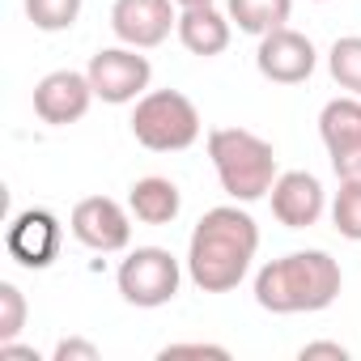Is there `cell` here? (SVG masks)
Masks as SVG:
<instances>
[{"mask_svg":"<svg viewBox=\"0 0 361 361\" xmlns=\"http://www.w3.org/2000/svg\"><path fill=\"white\" fill-rule=\"evenodd\" d=\"M68 230L81 247H90L98 255H119L132 243V209H123L111 196H85L73 209Z\"/></svg>","mask_w":361,"mask_h":361,"instance_id":"52a82bcc","label":"cell"},{"mask_svg":"<svg viewBox=\"0 0 361 361\" xmlns=\"http://www.w3.org/2000/svg\"><path fill=\"white\" fill-rule=\"evenodd\" d=\"M94 102V85L90 73H73V68H56L35 85V115L51 128H68L81 123L85 111Z\"/></svg>","mask_w":361,"mask_h":361,"instance_id":"30bf717a","label":"cell"},{"mask_svg":"<svg viewBox=\"0 0 361 361\" xmlns=\"http://www.w3.org/2000/svg\"><path fill=\"white\" fill-rule=\"evenodd\" d=\"M268 200H272V217L285 230H310L327 213V192H323V183L310 170H285V174H276Z\"/></svg>","mask_w":361,"mask_h":361,"instance_id":"8fae6325","label":"cell"},{"mask_svg":"<svg viewBox=\"0 0 361 361\" xmlns=\"http://www.w3.org/2000/svg\"><path fill=\"white\" fill-rule=\"evenodd\" d=\"M111 30L119 43L149 51L178 30V5L174 0H115L111 5Z\"/></svg>","mask_w":361,"mask_h":361,"instance_id":"ba28073f","label":"cell"},{"mask_svg":"<svg viewBox=\"0 0 361 361\" xmlns=\"http://www.w3.org/2000/svg\"><path fill=\"white\" fill-rule=\"evenodd\" d=\"M178 43H183L192 56L200 60H213L230 47L234 39V22L230 13H221L217 5H204V9H178Z\"/></svg>","mask_w":361,"mask_h":361,"instance_id":"4fadbf2b","label":"cell"},{"mask_svg":"<svg viewBox=\"0 0 361 361\" xmlns=\"http://www.w3.org/2000/svg\"><path fill=\"white\" fill-rule=\"evenodd\" d=\"M26 18L35 22V30L43 35H60V30H73L77 18H81V0H22Z\"/></svg>","mask_w":361,"mask_h":361,"instance_id":"ac0fdd59","label":"cell"},{"mask_svg":"<svg viewBox=\"0 0 361 361\" xmlns=\"http://www.w3.org/2000/svg\"><path fill=\"white\" fill-rule=\"evenodd\" d=\"M115 285H119V298H123L128 306L157 310V306H166V302L178 298L183 268H178V259H174L166 247H136V251H128V259L119 264Z\"/></svg>","mask_w":361,"mask_h":361,"instance_id":"5b68a950","label":"cell"},{"mask_svg":"<svg viewBox=\"0 0 361 361\" xmlns=\"http://www.w3.org/2000/svg\"><path fill=\"white\" fill-rule=\"evenodd\" d=\"M60 243H64V226L56 221V213L47 209H26L13 217L9 234H5V247L9 255L22 264V268H51V259L60 255Z\"/></svg>","mask_w":361,"mask_h":361,"instance_id":"7c38bea8","label":"cell"},{"mask_svg":"<svg viewBox=\"0 0 361 361\" xmlns=\"http://www.w3.org/2000/svg\"><path fill=\"white\" fill-rule=\"evenodd\" d=\"M331 157V170L340 183H361V145L353 149H340V153H327Z\"/></svg>","mask_w":361,"mask_h":361,"instance_id":"7402d4cb","label":"cell"},{"mask_svg":"<svg viewBox=\"0 0 361 361\" xmlns=\"http://www.w3.org/2000/svg\"><path fill=\"white\" fill-rule=\"evenodd\" d=\"M327 73L340 90L361 98V35H344L327 47Z\"/></svg>","mask_w":361,"mask_h":361,"instance_id":"e0dca14e","label":"cell"},{"mask_svg":"<svg viewBox=\"0 0 361 361\" xmlns=\"http://www.w3.org/2000/svg\"><path fill=\"white\" fill-rule=\"evenodd\" d=\"M302 361H314V357H331V361H348V348L336 344V340H314V344H302L298 348Z\"/></svg>","mask_w":361,"mask_h":361,"instance_id":"cb8c5ba5","label":"cell"},{"mask_svg":"<svg viewBox=\"0 0 361 361\" xmlns=\"http://www.w3.org/2000/svg\"><path fill=\"white\" fill-rule=\"evenodd\" d=\"M157 357H161V361H170V357H217V361H226L230 348H221V344H204V340H188V344H166Z\"/></svg>","mask_w":361,"mask_h":361,"instance_id":"44dd1931","label":"cell"},{"mask_svg":"<svg viewBox=\"0 0 361 361\" xmlns=\"http://www.w3.org/2000/svg\"><path fill=\"white\" fill-rule=\"evenodd\" d=\"M178 9H204V5H217V0H174Z\"/></svg>","mask_w":361,"mask_h":361,"instance_id":"484cf974","label":"cell"},{"mask_svg":"<svg viewBox=\"0 0 361 361\" xmlns=\"http://www.w3.org/2000/svg\"><path fill=\"white\" fill-rule=\"evenodd\" d=\"M331 226L340 230V238L361 243V183H340L331 200Z\"/></svg>","mask_w":361,"mask_h":361,"instance_id":"d6986e66","label":"cell"},{"mask_svg":"<svg viewBox=\"0 0 361 361\" xmlns=\"http://www.w3.org/2000/svg\"><path fill=\"white\" fill-rule=\"evenodd\" d=\"M314 5H327V0H314Z\"/></svg>","mask_w":361,"mask_h":361,"instance_id":"4316f807","label":"cell"},{"mask_svg":"<svg viewBox=\"0 0 361 361\" xmlns=\"http://www.w3.org/2000/svg\"><path fill=\"white\" fill-rule=\"evenodd\" d=\"M209 157L221 178V192L238 204H255L272 192L276 183V149L247 132V128H217L209 132Z\"/></svg>","mask_w":361,"mask_h":361,"instance_id":"3957f363","label":"cell"},{"mask_svg":"<svg viewBox=\"0 0 361 361\" xmlns=\"http://www.w3.org/2000/svg\"><path fill=\"white\" fill-rule=\"evenodd\" d=\"M85 73H90L94 98H102L106 106H128V102L145 98L149 94V81H153V64L136 47H128V43L94 51Z\"/></svg>","mask_w":361,"mask_h":361,"instance_id":"8992f818","label":"cell"},{"mask_svg":"<svg viewBox=\"0 0 361 361\" xmlns=\"http://www.w3.org/2000/svg\"><path fill=\"white\" fill-rule=\"evenodd\" d=\"M128 209L140 226H170L178 213H183V192H178L174 178L161 174H145L128 188Z\"/></svg>","mask_w":361,"mask_h":361,"instance_id":"5bb4252c","label":"cell"},{"mask_svg":"<svg viewBox=\"0 0 361 361\" xmlns=\"http://www.w3.org/2000/svg\"><path fill=\"white\" fill-rule=\"evenodd\" d=\"M0 357H22V361H39V353H35V348H26V344H18V340H5V344H0Z\"/></svg>","mask_w":361,"mask_h":361,"instance_id":"d4e9b609","label":"cell"},{"mask_svg":"<svg viewBox=\"0 0 361 361\" xmlns=\"http://www.w3.org/2000/svg\"><path fill=\"white\" fill-rule=\"evenodd\" d=\"M344 289V272L327 251H289L255 272V302L268 314L327 310Z\"/></svg>","mask_w":361,"mask_h":361,"instance_id":"7a4b0ae2","label":"cell"},{"mask_svg":"<svg viewBox=\"0 0 361 361\" xmlns=\"http://www.w3.org/2000/svg\"><path fill=\"white\" fill-rule=\"evenodd\" d=\"M102 353H98V344H90V340H60L56 344V353H51V361H98Z\"/></svg>","mask_w":361,"mask_h":361,"instance_id":"603a6c76","label":"cell"},{"mask_svg":"<svg viewBox=\"0 0 361 361\" xmlns=\"http://www.w3.org/2000/svg\"><path fill=\"white\" fill-rule=\"evenodd\" d=\"M319 136H323L327 153L361 145V98H353V94L348 98H331L319 111Z\"/></svg>","mask_w":361,"mask_h":361,"instance_id":"9a60e30c","label":"cell"},{"mask_svg":"<svg viewBox=\"0 0 361 361\" xmlns=\"http://www.w3.org/2000/svg\"><path fill=\"white\" fill-rule=\"evenodd\" d=\"M255 68L264 81L272 85H302L310 81V73L319 68V51L306 35L281 26V30H268L259 39V51H255Z\"/></svg>","mask_w":361,"mask_h":361,"instance_id":"9c48e42d","label":"cell"},{"mask_svg":"<svg viewBox=\"0 0 361 361\" xmlns=\"http://www.w3.org/2000/svg\"><path fill=\"white\" fill-rule=\"evenodd\" d=\"M293 0H226V13L243 35L264 39L268 30H281L289 22Z\"/></svg>","mask_w":361,"mask_h":361,"instance_id":"2e32d148","label":"cell"},{"mask_svg":"<svg viewBox=\"0 0 361 361\" xmlns=\"http://www.w3.org/2000/svg\"><path fill=\"white\" fill-rule=\"evenodd\" d=\"M26 314H30V306H26L22 289H18L13 281H0V344L22 336V327H26Z\"/></svg>","mask_w":361,"mask_h":361,"instance_id":"ffe728a7","label":"cell"},{"mask_svg":"<svg viewBox=\"0 0 361 361\" xmlns=\"http://www.w3.org/2000/svg\"><path fill=\"white\" fill-rule=\"evenodd\" d=\"M255 251H259L255 217L238 200L217 204L196 221V230L188 238V276L204 293H230L251 272Z\"/></svg>","mask_w":361,"mask_h":361,"instance_id":"6da1fadb","label":"cell"},{"mask_svg":"<svg viewBox=\"0 0 361 361\" xmlns=\"http://www.w3.org/2000/svg\"><path fill=\"white\" fill-rule=\"evenodd\" d=\"M132 136L149 153H183L200 140V111L178 90H149L132 106Z\"/></svg>","mask_w":361,"mask_h":361,"instance_id":"277c9868","label":"cell"}]
</instances>
